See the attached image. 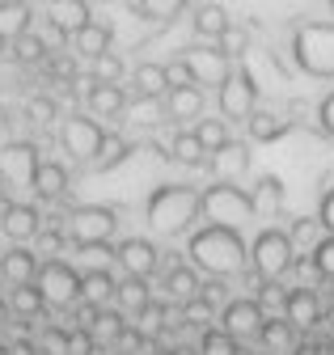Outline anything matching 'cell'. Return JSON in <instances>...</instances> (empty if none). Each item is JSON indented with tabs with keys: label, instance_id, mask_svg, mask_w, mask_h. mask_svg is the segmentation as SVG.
<instances>
[{
	"label": "cell",
	"instance_id": "obj_1",
	"mask_svg": "<svg viewBox=\"0 0 334 355\" xmlns=\"http://www.w3.org/2000/svg\"><path fill=\"white\" fill-rule=\"evenodd\" d=\"M186 262L207 279H233L249 266V250L241 229L229 225H203L186 237Z\"/></svg>",
	"mask_w": 334,
	"mask_h": 355
},
{
	"label": "cell",
	"instance_id": "obj_2",
	"mask_svg": "<svg viewBox=\"0 0 334 355\" xmlns=\"http://www.w3.org/2000/svg\"><path fill=\"white\" fill-rule=\"evenodd\" d=\"M199 220V191L182 182H165L144 199V225L157 237H182Z\"/></svg>",
	"mask_w": 334,
	"mask_h": 355
},
{
	"label": "cell",
	"instance_id": "obj_3",
	"mask_svg": "<svg viewBox=\"0 0 334 355\" xmlns=\"http://www.w3.org/2000/svg\"><path fill=\"white\" fill-rule=\"evenodd\" d=\"M237 64L220 51V42H199V47H186L170 60V72H174V85H199V89H216Z\"/></svg>",
	"mask_w": 334,
	"mask_h": 355
},
{
	"label": "cell",
	"instance_id": "obj_4",
	"mask_svg": "<svg viewBox=\"0 0 334 355\" xmlns=\"http://www.w3.org/2000/svg\"><path fill=\"white\" fill-rule=\"evenodd\" d=\"M64 229H68V241L80 250H110L118 233V211L106 203H76L64 216Z\"/></svg>",
	"mask_w": 334,
	"mask_h": 355
},
{
	"label": "cell",
	"instance_id": "obj_5",
	"mask_svg": "<svg viewBox=\"0 0 334 355\" xmlns=\"http://www.w3.org/2000/svg\"><path fill=\"white\" fill-rule=\"evenodd\" d=\"M55 136H60V148H64L72 161H80V165H94V161H98V153L106 148L110 127H106L102 119H94L89 110H80V114L72 110V114H64V119H60Z\"/></svg>",
	"mask_w": 334,
	"mask_h": 355
},
{
	"label": "cell",
	"instance_id": "obj_6",
	"mask_svg": "<svg viewBox=\"0 0 334 355\" xmlns=\"http://www.w3.org/2000/svg\"><path fill=\"white\" fill-rule=\"evenodd\" d=\"M249 216H254V203H249V191H241L237 182H212L199 191V220L207 225L241 229Z\"/></svg>",
	"mask_w": 334,
	"mask_h": 355
},
{
	"label": "cell",
	"instance_id": "obj_7",
	"mask_svg": "<svg viewBox=\"0 0 334 355\" xmlns=\"http://www.w3.org/2000/svg\"><path fill=\"white\" fill-rule=\"evenodd\" d=\"M297 266V245H292L288 233L279 229H263L254 241H249V271L258 279H283Z\"/></svg>",
	"mask_w": 334,
	"mask_h": 355
},
{
	"label": "cell",
	"instance_id": "obj_8",
	"mask_svg": "<svg viewBox=\"0 0 334 355\" xmlns=\"http://www.w3.org/2000/svg\"><path fill=\"white\" fill-rule=\"evenodd\" d=\"M258 106V80L245 64H237L220 85H216V114L225 123H245L249 110Z\"/></svg>",
	"mask_w": 334,
	"mask_h": 355
},
{
	"label": "cell",
	"instance_id": "obj_9",
	"mask_svg": "<svg viewBox=\"0 0 334 355\" xmlns=\"http://www.w3.org/2000/svg\"><path fill=\"white\" fill-rule=\"evenodd\" d=\"M297 64L313 76H334V21H313L292 42Z\"/></svg>",
	"mask_w": 334,
	"mask_h": 355
},
{
	"label": "cell",
	"instance_id": "obj_10",
	"mask_svg": "<svg viewBox=\"0 0 334 355\" xmlns=\"http://www.w3.org/2000/svg\"><path fill=\"white\" fill-rule=\"evenodd\" d=\"M38 292L47 296V309H72L80 300V271L72 262L64 258H47V262H38V275H34Z\"/></svg>",
	"mask_w": 334,
	"mask_h": 355
},
{
	"label": "cell",
	"instance_id": "obj_11",
	"mask_svg": "<svg viewBox=\"0 0 334 355\" xmlns=\"http://www.w3.org/2000/svg\"><path fill=\"white\" fill-rule=\"evenodd\" d=\"M94 0H47L43 5V34L55 47H68L76 30H85L94 21Z\"/></svg>",
	"mask_w": 334,
	"mask_h": 355
},
{
	"label": "cell",
	"instance_id": "obj_12",
	"mask_svg": "<svg viewBox=\"0 0 334 355\" xmlns=\"http://www.w3.org/2000/svg\"><path fill=\"white\" fill-rule=\"evenodd\" d=\"M263 322H267V313H263V304H258L254 296L225 300V304H220V318H216V326H220L225 334H233L241 347L258 343V330H263Z\"/></svg>",
	"mask_w": 334,
	"mask_h": 355
},
{
	"label": "cell",
	"instance_id": "obj_13",
	"mask_svg": "<svg viewBox=\"0 0 334 355\" xmlns=\"http://www.w3.org/2000/svg\"><path fill=\"white\" fill-rule=\"evenodd\" d=\"M80 102H85V110L102 123L110 119H123L132 106V89L123 85V80H89L85 85V94H80Z\"/></svg>",
	"mask_w": 334,
	"mask_h": 355
},
{
	"label": "cell",
	"instance_id": "obj_14",
	"mask_svg": "<svg viewBox=\"0 0 334 355\" xmlns=\"http://www.w3.org/2000/svg\"><path fill=\"white\" fill-rule=\"evenodd\" d=\"M118 266H123V275H140V279H152L161 271V250L157 241L148 237H123L114 241V254H110Z\"/></svg>",
	"mask_w": 334,
	"mask_h": 355
},
{
	"label": "cell",
	"instance_id": "obj_15",
	"mask_svg": "<svg viewBox=\"0 0 334 355\" xmlns=\"http://www.w3.org/2000/svg\"><path fill=\"white\" fill-rule=\"evenodd\" d=\"M128 89H132V98H144V102H161L165 94L174 89V72H170V60H140L132 64L128 72Z\"/></svg>",
	"mask_w": 334,
	"mask_h": 355
},
{
	"label": "cell",
	"instance_id": "obj_16",
	"mask_svg": "<svg viewBox=\"0 0 334 355\" xmlns=\"http://www.w3.org/2000/svg\"><path fill=\"white\" fill-rule=\"evenodd\" d=\"M203 169L212 173V182H241L249 173V144L245 140H225L220 148L207 153Z\"/></svg>",
	"mask_w": 334,
	"mask_h": 355
},
{
	"label": "cell",
	"instance_id": "obj_17",
	"mask_svg": "<svg viewBox=\"0 0 334 355\" xmlns=\"http://www.w3.org/2000/svg\"><path fill=\"white\" fill-rule=\"evenodd\" d=\"M161 106H165V119L170 123H199L203 110H207V89L182 80V85H174L170 94L161 98Z\"/></svg>",
	"mask_w": 334,
	"mask_h": 355
},
{
	"label": "cell",
	"instance_id": "obj_18",
	"mask_svg": "<svg viewBox=\"0 0 334 355\" xmlns=\"http://www.w3.org/2000/svg\"><path fill=\"white\" fill-rule=\"evenodd\" d=\"M38 225H43V211H38L34 203H0V233H5L9 241H34Z\"/></svg>",
	"mask_w": 334,
	"mask_h": 355
},
{
	"label": "cell",
	"instance_id": "obj_19",
	"mask_svg": "<svg viewBox=\"0 0 334 355\" xmlns=\"http://www.w3.org/2000/svg\"><path fill=\"white\" fill-rule=\"evenodd\" d=\"M241 127H245L249 144H275V140H283L288 131H292V119H288V110H267V106H254V110H249V119H245Z\"/></svg>",
	"mask_w": 334,
	"mask_h": 355
},
{
	"label": "cell",
	"instance_id": "obj_20",
	"mask_svg": "<svg viewBox=\"0 0 334 355\" xmlns=\"http://www.w3.org/2000/svg\"><path fill=\"white\" fill-rule=\"evenodd\" d=\"M229 26H233V13L220 5V0H195L191 5V30H195L199 42H216Z\"/></svg>",
	"mask_w": 334,
	"mask_h": 355
},
{
	"label": "cell",
	"instance_id": "obj_21",
	"mask_svg": "<svg viewBox=\"0 0 334 355\" xmlns=\"http://www.w3.org/2000/svg\"><path fill=\"white\" fill-rule=\"evenodd\" d=\"M38 250H30V241H13L9 250H0V279L5 284H30L38 275Z\"/></svg>",
	"mask_w": 334,
	"mask_h": 355
},
{
	"label": "cell",
	"instance_id": "obj_22",
	"mask_svg": "<svg viewBox=\"0 0 334 355\" xmlns=\"http://www.w3.org/2000/svg\"><path fill=\"white\" fill-rule=\"evenodd\" d=\"M68 187H72V173H68V165L64 161H38L34 165V178H30V191L38 195V199H47V203H55V199H64L68 195Z\"/></svg>",
	"mask_w": 334,
	"mask_h": 355
},
{
	"label": "cell",
	"instance_id": "obj_23",
	"mask_svg": "<svg viewBox=\"0 0 334 355\" xmlns=\"http://www.w3.org/2000/svg\"><path fill=\"white\" fill-rule=\"evenodd\" d=\"M199 288H203V275L195 271L191 262H170L161 271V292H165V300H170V304H182V300L199 296Z\"/></svg>",
	"mask_w": 334,
	"mask_h": 355
},
{
	"label": "cell",
	"instance_id": "obj_24",
	"mask_svg": "<svg viewBox=\"0 0 334 355\" xmlns=\"http://www.w3.org/2000/svg\"><path fill=\"white\" fill-rule=\"evenodd\" d=\"M68 47H72L80 60H85V68H89V60H98L102 51H110V47H114V26H110L106 17H94L85 30H76V34H72Z\"/></svg>",
	"mask_w": 334,
	"mask_h": 355
},
{
	"label": "cell",
	"instance_id": "obj_25",
	"mask_svg": "<svg viewBox=\"0 0 334 355\" xmlns=\"http://www.w3.org/2000/svg\"><path fill=\"white\" fill-rule=\"evenodd\" d=\"M43 161V153H38V144L30 140H13L5 144V178L13 187H30V178H34V165Z\"/></svg>",
	"mask_w": 334,
	"mask_h": 355
},
{
	"label": "cell",
	"instance_id": "obj_26",
	"mask_svg": "<svg viewBox=\"0 0 334 355\" xmlns=\"http://www.w3.org/2000/svg\"><path fill=\"white\" fill-rule=\"evenodd\" d=\"M283 318L297 326V330H313L322 322V300H317V292L313 288H288Z\"/></svg>",
	"mask_w": 334,
	"mask_h": 355
},
{
	"label": "cell",
	"instance_id": "obj_27",
	"mask_svg": "<svg viewBox=\"0 0 334 355\" xmlns=\"http://www.w3.org/2000/svg\"><path fill=\"white\" fill-rule=\"evenodd\" d=\"M5 304H9V313L21 318V322H34V318H43L47 313V296L38 292V284H9L5 288Z\"/></svg>",
	"mask_w": 334,
	"mask_h": 355
},
{
	"label": "cell",
	"instance_id": "obj_28",
	"mask_svg": "<svg viewBox=\"0 0 334 355\" xmlns=\"http://www.w3.org/2000/svg\"><path fill=\"white\" fill-rule=\"evenodd\" d=\"M165 157H170V161H178V165H186V169H203V161H207V148L199 144L195 127H174V136L165 140Z\"/></svg>",
	"mask_w": 334,
	"mask_h": 355
},
{
	"label": "cell",
	"instance_id": "obj_29",
	"mask_svg": "<svg viewBox=\"0 0 334 355\" xmlns=\"http://www.w3.org/2000/svg\"><path fill=\"white\" fill-rule=\"evenodd\" d=\"M258 343H263L267 355H292V351H297V343H301V330L279 313V318H267V322H263Z\"/></svg>",
	"mask_w": 334,
	"mask_h": 355
},
{
	"label": "cell",
	"instance_id": "obj_30",
	"mask_svg": "<svg viewBox=\"0 0 334 355\" xmlns=\"http://www.w3.org/2000/svg\"><path fill=\"white\" fill-rule=\"evenodd\" d=\"M283 199H288V187H283V178H275V173H263L258 182L249 187L254 216H279L283 211Z\"/></svg>",
	"mask_w": 334,
	"mask_h": 355
},
{
	"label": "cell",
	"instance_id": "obj_31",
	"mask_svg": "<svg viewBox=\"0 0 334 355\" xmlns=\"http://www.w3.org/2000/svg\"><path fill=\"white\" fill-rule=\"evenodd\" d=\"M114 288H118V275L106 271V266L80 271V300L85 304H114Z\"/></svg>",
	"mask_w": 334,
	"mask_h": 355
},
{
	"label": "cell",
	"instance_id": "obj_32",
	"mask_svg": "<svg viewBox=\"0 0 334 355\" xmlns=\"http://www.w3.org/2000/svg\"><path fill=\"white\" fill-rule=\"evenodd\" d=\"M123 326H128V313H123L118 304H102V309H94V322L85 330L98 338V347H114L118 334H123Z\"/></svg>",
	"mask_w": 334,
	"mask_h": 355
},
{
	"label": "cell",
	"instance_id": "obj_33",
	"mask_svg": "<svg viewBox=\"0 0 334 355\" xmlns=\"http://www.w3.org/2000/svg\"><path fill=\"white\" fill-rule=\"evenodd\" d=\"M148 300H152V279H140V275H123V279H118V288H114V304H118L128 318H136Z\"/></svg>",
	"mask_w": 334,
	"mask_h": 355
},
{
	"label": "cell",
	"instance_id": "obj_34",
	"mask_svg": "<svg viewBox=\"0 0 334 355\" xmlns=\"http://www.w3.org/2000/svg\"><path fill=\"white\" fill-rule=\"evenodd\" d=\"M186 9H191V0H136L132 5V13L148 26H174Z\"/></svg>",
	"mask_w": 334,
	"mask_h": 355
},
{
	"label": "cell",
	"instance_id": "obj_35",
	"mask_svg": "<svg viewBox=\"0 0 334 355\" xmlns=\"http://www.w3.org/2000/svg\"><path fill=\"white\" fill-rule=\"evenodd\" d=\"M128 72H132V64L123 60L118 47H110L98 60H89V80H123V85H128Z\"/></svg>",
	"mask_w": 334,
	"mask_h": 355
},
{
	"label": "cell",
	"instance_id": "obj_36",
	"mask_svg": "<svg viewBox=\"0 0 334 355\" xmlns=\"http://www.w3.org/2000/svg\"><path fill=\"white\" fill-rule=\"evenodd\" d=\"M132 322H136L148 338H161L165 330H170V300H157V296H152V300L140 309V313H136Z\"/></svg>",
	"mask_w": 334,
	"mask_h": 355
},
{
	"label": "cell",
	"instance_id": "obj_37",
	"mask_svg": "<svg viewBox=\"0 0 334 355\" xmlns=\"http://www.w3.org/2000/svg\"><path fill=\"white\" fill-rule=\"evenodd\" d=\"M195 355H241V343L233 334H225L220 326H203L199 343H195Z\"/></svg>",
	"mask_w": 334,
	"mask_h": 355
},
{
	"label": "cell",
	"instance_id": "obj_38",
	"mask_svg": "<svg viewBox=\"0 0 334 355\" xmlns=\"http://www.w3.org/2000/svg\"><path fill=\"white\" fill-rule=\"evenodd\" d=\"M322 233H326V229L317 225L313 216H297V220H292V229H288V237H292V245H297V254H309V250L317 245Z\"/></svg>",
	"mask_w": 334,
	"mask_h": 355
},
{
	"label": "cell",
	"instance_id": "obj_39",
	"mask_svg": "<svg viewBox=\"0 0 334 355\" xmlns=\"http://www.w3.org/2000/svg\"><path fill=\"white\" fill-rule=\"evenodd\" d=\"M195 136H199V144H203L207 153L220 148L225 140H233V136H229V123H225L220 114H216V119H199V123H195Z\"/></svg>",
	"mask_w": 334,
	"mask_h": 355
},
{
	"label": "cell",
	"instance_id": "obj_40",
	"mask_svg": "<svg viewBox=\"0 0 334 355\" xmlns=\"http://www.w3.org/2000/svg\"><path fill=\"white\" fill-rule=\"evenodd\" d=\"M258 304H263V313L267 318H279L283 313V304H288V292L279 288V279H258V296H254Z\"/></svg>",
	"mask_w": 334,
	"mask_h": 355
},
{
	"label": "cell",
	"instance_id": "obj_41",
	"mask_svg": "<svg viewBox=\"0 0 334 355\" xmlns=\"http://www.w3.org/2000/svg\"><path fill=\"white\" fill-rule=\"evenodd\" d=\"M309 258H313L317 279H334V233H322L317 245L309 250Z\"/></svg>",
	"mask_w": 334,
	"mask_h": 355
},
{
	"label": "cell",
	"instance_id": "obj_42",
	"mask_svg": "<svg viewBox=\"0 0 334 355\" xmlns=\"http://www.w3.org/2000/svg\"><path fill=\"white\" fill-rule=\"evenodd\" d=\"M34 343L43 355H68V326H43Z\"/></svg>",
	"mask_w": 334,
	"mask_h": 355
},
{
	"label": "cell",
	"instance_id": "obj_43",
	"mask_svg": "<svg viewBox=\"0 0 334 355\" xmlns=\"http://www.w3.org/2000/svg\"><path fill=\"white\" fill-rule=\"evenodd\" d=\"M68 355H98V338L85 326H68Z\"/></svg>",
	"mask_w": 334,
	"mask_h": 355
},
{
	"label": "cell",
	"instance_id": "obj_44",
	"mask_svg": "<svg viewBox=\"0 0 334 355\" xmlns=\"http://www.w3.org/2000/svg\"><path fill=\"white\" fill-rule=\"evenodd\" d=\"M317 127L326 131V136H334V94H326L317 102Z\"/></svg>",
	"mask_w": 334,
	"mask_h": 355
},
{
	"label": "cell",
	"instance_id": "obj_45",
	"mask_svg": "<svg viewBox=\"0 0 334 355\" xmlns=\"http://www.w3.org/2000/svg\"><path fill=\"white\" fill-rule=\"evenodd\" d=\"M317 225H322L326 233H334V191H326L322 203H317Z\"/></svg>",
	"mask_w": 334,
	"mask_h": 355
},
{
	"label": "cell",
	"instance_id": "obj_46",
	"mask_svg": "<svg viewBox=\"0 0 334 355\" xmlns=\"http://www.w3.org/2000/svg\"><path fill=\"white\" fill-rule=\"evenodd\" d=\"M118 355H132V351H118Z\"/></svg>",
	"mask_w": 334,
	"mask_h": 355
}]
</instances>
